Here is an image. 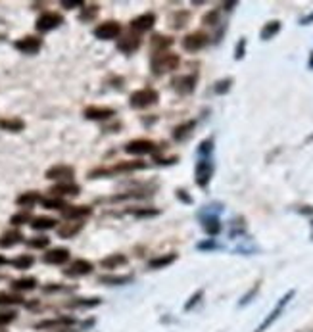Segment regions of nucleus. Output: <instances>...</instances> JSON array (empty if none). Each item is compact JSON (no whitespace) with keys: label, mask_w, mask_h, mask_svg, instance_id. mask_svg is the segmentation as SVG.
I'll return each instance as SVG.
<instances>
[{"label":"nucleus","mask_w":313,"mask_h":332,"mask_svg":"<svg viewBox=\"0 0 313 332\" xmlns=\"http://www.w3.org/2000/svg\"><path fill=\"white\" fill-rule=\"evenodd\" d=\"M148 163L140 161V159H127V161H117L112 167H98L91 171V179H100V177H110V175H117V173H133V171H142L146 169Z\"/></svg>","instance_id":"f257e3e1"},{"label":"nucleus","mask_w":313,"mask_h":332,"mask_svg":"<svg viewBox=\"0 0 313 332\" xmlns=\"http://www.w3.org/2000/svg\"><path fill=\"white\" fill-rule=\"evenodd\" d=\"M181 58L179 54H173V52H161V54H152L150 58V67H152V73L154 75H165V73H171L179 67Z\"/></svg>","instance_id":"f03ea898"},{"label":"nucleus","mask_w":313,"mask_h":332,"mask_svg":"<svg viewBox=\"0 0 313 332\" xmlns=\"http://www.w3.org/2000/svg\"><path fill=\"white\" fill-rule=\"evenodd\" d=\"M294 296H296V290H288V292H286V294L282 296L281 300L277 302V305H275V307H273V309H271V311L267 313V317H265V319H263V321H261V323L257 325V329H255L254 332H265L267 329H271V327L275 325V321H277V319L281 317L282 313H284L286 305L290 303V300H292Z\"/></svg>","instance_id":"7ed1b4c3"},{"label":"nucleus","mask_w":313,"mask_h":332,"mask_svg":"<svg viewBox=\"0 0 313 332\" xmlns=\"http://www.w3.org/2000/svg\"><path fill=\"white\" fill-rule=\"evenodd\" d=\"M157 100H159V92H157L156 89L146 87V89L135 91L129 96V106H131L133 110H146V108L157 104Z\"/></svg>","instance_id":"20e7f679"},{"label":"nucleus","mask_w":313,"mask_h":332,"mask_svg":"<svg viewBox=\"0 0 313 332\" xmlns=\"http://www.w3.org/2000/svg\"><path fill=\"white\" fill-rule=\"evenodd\" d=\"M194 177H196V184L200 188H208V184L214 177V161L212 157H200L196 167H194Z\"/></svg>","instance_id":"39448f33"},{"label":"nucleus","mask_w":313,"mask_h":332,"mask_svg":"<svg viewBox=\"0 0 313 332\" xmlns=\"http://www.w3.org/2000/svg\"><path fill=\"white\" fill-rule=\"evenodd\" d=\"M77 323L75 317L71 315H60V317H54V319H44L40 323L35 325L37 331H65L69 327H73Z\"/></svg>","instance_id":"423d86ee"},{"label":"nucleus","mask_w":313,"mask_h":332,"mask_svg":"<svg viewBox=\"0 0 313 332\" xmlns=\"http://www.w3.org/2000/svg\"><path fill=\"white\" fill-rule=\"evenodd\" d=\"M121 31H123V27L117 21L108 20V21H102L100 25H96L93 33L98 40H114V39H119Z\"/></svg>","instance_id":"0eeeda50"},{"label":"nucleus","mask_w":313,"mask_h":332,"mask_svg":"<svg viewBox=\"0 0 313 332\" xmlns=\"http://www.w3.org/2000/svg\"><path fill=\"white\" fill-rule=\"evenodd\" d=\"M210 42V35L204 33V31H194V33H188L187 37L183 39V48L187 52H200L202 48H206Z\"/></svg>","instance_id":"6e6552de"},{"label":"nucleus","mask_w":313,"mask_h":332,"mask_svg":"<svg viewBox=\"0 0 313 332\" xmlns=\"http://www.w3.org/2000/svg\"><path fill=\"white\" fill-rule=\"evenodd\" d=\"M159 150L154 140H148V138H137V140H131L125 144V152L131 156H146V154H156Z\"/></svg>","instance_id":"1a4fd4ad"},{"label":"nucleus","mask_w":313,"mask_h":332,"mask_svg":"<svg viewBox=\"0 0 313 332\" xmlns=\"http://www.w3.org/2000/svg\"><path fill=\"white\" fill-rule=\"evenodd\" d=\"M46 179L50 181H58V182H71L75 177V169L71 165H65V163H58V165H52L50 169H46L44 173Z\"/></svg>","instance_id":"9d476101"},{"label":"nucleus","mask_w":313,"mask_h":332,"mask_svg":"<svg viewBox=\"0 0 313 332\" xmlns=\"http://www.w3.org/2000/svg\"><path fill=\"white\" fill-rule=\"evenodd\" d=\"M63 23V16L58 12H44L39 20H37V31L39 33H48V31L56 29Z\"/></svg>","instance_id":"9b49d317"},{"label":"nucleus","mask_w":313,"mask_h":332,"mask_svg":"<svg viewBox=\"0 0 313 332\" xmlns=\"http://www.w3.org/2000/svg\"><path fill=\"white\" fill-rule=\"evenodd\" d=\"M16 50H20L21 54H37L42 46V40L39 37H33V35H27V37H21L14 42Z\"/></svg>","instance_id":"f8f14e48"},{"label":"nucleus","mask_w":313,"mask_h":332,"mask_svg":"<svg viewBox=\"0 0 313 332\" xmlns=\"http://www.w3.org/2000/svg\"><path fill=\"white\" fill-rule=\"evenodd\" d=\"M196 81H198L196 75H179V77H175V79L171 81V87H173L175 92L187 96V94H192V92H194Z\"/></svg>","instance_id":"ddd939ff"},{"label":"nucleus","mask_w":313,"mask_h":332,"mask_svg":"<svg viewBox=\"0 0 313 332\" xmlns=\"http://www.w3.org/2000/svg\"><path fill=\"white\" fill-rule=\"evenodd\" d=\"M94 271V265L87 259H75L71 261V265L67 269H63L65 276H71V278H77V276H87Z\"/></svg>","instance_id":"4468645a"},{"label":"nucleus","mask_w":313,"mask_h":332,"mask_svg":"<svg viewBox=\"0 0 313 332\" xmlns=\"http://www.w3.org/2000/svg\"><path fill=\"white\" fill-rule=\"evenodd\" d=\"M85 117L93 121H108L116 116V110L114 108H108V106H89L85 108Z\"/></svg>","instance_id":"2eb2a0df"},{"label":"nucleus","mask_w":313,"mask_h":332,"mask_svg":"<svg viewBox=\"0 0 313 332\" xmlns=\"http://www.w3.org/2000/svg\"><path fill=\"white\" fill-rule=\"evenodd\" d=\"M42 261L46 265H63L69 261V250L67 248H52L42 255Z\"/></svg>","instance_id":"dca6fc26"},{"label":"nucleus","mask_w":313,"mask_h":332,"mask_svg":"<svg viewBox=\"0 0 313 332\" xmlns=\"http://www.w3.org/2000/svg\"><path fill=\"white\" fill-rule=\"evenodd\" d=\"M140 44H142V39H140V35H125V37H121V39H117V50L119 52H123V54H133V52H137L138 48H140Z\"/></svg>","instance_id":"f3484780"},{"label":"nucleus","mask_w":313,"mask_h":332,"mask_svg":"<svg viewBox=\"0 0 313 332\" xmlns=\"http://www.w3.org/2000/svg\"><path fill=\"white\" fill-rule=\"evenodd\" d=\"M154 23H156V14L146 12V14L137 16L135 20H131V29L137 31V35H138V33H144V31L152 29Z\"/></svg>","instance_id":"a211bd4d"},{"label":"nucleus","mask_w":313,"mask_h":332,"mask_svg":"<svg viewBox=\"0 0 313 332\" xmlns=\"http://www.w3.org/2000/svg\"><path fill=\"white\" fill-rule=\"evenodd\" d=\"M91 213H93L91 206H65L62 210L63 219H67V221H83Z\"/></svg>","instance_id":"6ab92c4d"},{"label":"nucleus","mask_w":313,"mask_h":332,"mask_svg":"<svg viewBox=\"0 0 313 332\" xmlns=\"http://www.w3.org/2000/svg\"><path fill=\"white\" fill-rule=\"evenodd\" d=\"M50 192H52V196H56V198H63V196H79V192H81V186L79 184H75V182H58V184H54L52 188H50Z\"/></svg>","instance_id":"aec40b11"},{"label":"nucleus","mask_w":313,"mask_h":332,"mask_svg":"<svg viewBox=\"0 0 313 332\" xmlns=\"http://www.w3.org/2000/svg\"><path fill=\"white\" fill-rule=\"evenodd\" d=\"M173 39L171 37H167V35H152V39H150V48H152V52L154 54H161V52H167L171 46H173Z\"/></svg>","instance_id":"412c9836"},{"label":"nucleus","mask_w":313,"mask_h":332,"mask_svg":"<svg viewBox=\"0 0 313 332\" xmlns=\"http://www.w3.org/2000/svg\"><path fill=\"white\" fill-rule=\"evenodd\" d=\"M133 280H135L133 274H100L98 276V282L106 286H125Z\"/></svg>","instance_id":"4be33fe9"},{"label":"nucleus","mask_w":313,"mask_h":332,"mask_svg":"<svg viewBox=\"0 0 313 332\" xmlns=\"http://www.w3.org/2000/svg\"><path fill=\"white\" fill-rule=\"evenodd\" d=\"M83 227H85L83 221H67V223L58 227V236L60 238H73L83 231Z\"/></svg>","instance_id":"5701e85b"},{"label":"nucleus","mask_w":313,"mask_h":332,"mask_svg":"<svg viewBox=\"0 0 313 332\" xmlns=\"http://www.w3.org/2000/svg\"><path fill=\"white\" fill-rule=\"evenodd\" d=\"M129 263V259H127V255L123 254H110V255H106L102 261H100V267L102 269H108V271H114V269H119V267H123Z\"/></svg>","instance_id":"b1692460"},{"label":"nucleus","mask_w":313,"mask_h":332,"mask_svg":"<svg viewBox=\"0 0 313 332\" xmlns=\"http://www.w3.org/2000/svg\"><path fill=\"white\" fill-rule=\"evenodd\" d=\"M202 227L206 231L208 236H217L221 233V223L217 215H208V217H202Z\"/></svg>","instance_id":"393cba45"},{"label":"nucleus","mask_w":313,"mask_h":332,"mask_svg":"<svg viewBox=\"0 0 313 332\" xmlns=\"http://www.w3.org/2000/svg\"><path fill=\"white\" fill-rule=\"evenodd\" d=\"M194 127H196V121H185V123H181V125H177L175 129H173V138L175 140H179V142H183V140H187L188 137H190V133L194 131Z\"/></svg>","instance_id":"a878e982"},{"label":"nucleus","mask_w":313,"mask_h":332,"mask_svg":"<svg viewBox=\"0 0 313 332\" xmlns=\"http://www.w3.org/2000/svg\"><path fill=\"white\" fill-rule=\"evenodd\" d=\"M37 278L35 276H21V278H18V280H14L12 282V288L16 290V292H31L37 288Z\"/></svg>","instance_id":"bb28decb"},{"label":"nucleus","mask_w":313,"mask_h":332,"mask_svg":"<svg viewBox=\"0 0 313 332\" xmlns=\"http://www.w3.org/2000/svg\"><path fill=\"white\" fill-rule=\"evenodd\" d=\"M177 261V254H165V255H157V257H152L148 261V267L150 269H163V267H169L171 263Z\"/></svg>","instance_id":"cd10ccee"},{"label":"nucleus","mask_w":313,"mask_h":332,"mask_svg":"<svg viewBox=\"0 0 313 332\" xmlns=\"http://www.w3.org/2000/svg\"><path fill=\"white\" fill-rule=\"evenodd\" d=\"M56 225H58V221L54 219V217H44V215H40V217H33L31 221V227L35 231H48V229H56Z\"/></svg>","instance_id":"c85d7f7f"},{"label":"nucleus","mask_w":313,"mask_h":332,"mask_svg":"<svg viewBox=\"0 0 313 332\" xmlns=\"http://www.w3.org/2000/svg\"><path fill=\"white\" fill-rule=\"evenodd\" d=\"M188 20H190V14H188L187 10H177V12H173L171 18H169V25H171L173 29H183L188 23Z\"/></svg>","instance_id":"c756f323"},{"label":"nucleus","mask_w":313,"mask_h":332,"mask_svg":"<svg viewBox=\"0 0 313 332\" xmlns=\"http://www.w3.org/2000/svg\"><path fill=\"white\" fill-rule=\"evenodd\" d=\"M40 200H42V198H40V194H39V192H33L31 190V192H23L21 196H18L16 204H18L20 208H27V210H29V208H33V206H35L37 202H40Z\"/></svg>","instance_id":"7c9ffc66"},{"label":"nucleus","mask_w":313,"mask_h":332,"mask_svg":"<svg viewBox=\"0 0 313 332\" xmlns=\"http://www.w3.org/2000/svg\"><path fill=\"white\" fill-rule=\"evenodd\" d=\"M0 129L10 131V133H20L25 129V123L20 117H6V119H0Z\"/></svg>","instance_id":"2f4dec72"},{"label":"nucleus","mask_w":313,"mask_h":332,"mask_svg":"<svg viewBox=\"0 0 313 332\" xmlns=\"http://www.w3.org/2000/svg\"><path fill=\"white\" fill-rule=\"evenodd\" d=\"M20 242H23V234L20 231H8L0 238V248H12V246H16Z\"/></svg>","instance_id":"473e14b6"},{"label":"nucleus","mask_w":313,"mask_h":332,"mask_svg":"<svg viewBox=\"0 0 313 332\" xmlns=\"http://www.w3.org/2000/svg\"><path fill=\"white\" fill-rule=\"evenodd\" d=\"M10 263H12V267H16V269H20V271H25V269H31L33 267L35 257H33L31 254H21V255L14 257Z\"/></svg>","instance_id":"72a5a7b5"},{"label":"nucleus","mask_w":313,"mask_h":332,"mask_svg":"<svg viewBox=\"0 0 313 332\" xmlns=\"http://www.w3.org/2000/svg\"><path fill=\"white\" fill-rule=\"evenodd\" d=\"M279 31H281V21H269V23H265L263 25V29L259 33V37H261V40H271L273 37H277L279 35Z\"/></svg>","instance_id":"f704fd0d"},{"label":"nucleus","mask_w":313,"mask_h":332,"mask_svg":"<svg viewBox=\"0 0 313 332\" xmlns=\"http://www.w3.org/2000/svg\"><path fill=\"white\" fill-rule=\"evenodd\" d=\"M102 303L100 298H75L73 302L67 303V307H79V309H91V307H98Z\"/></svg>","instance_id":"c9c22d12"},{"label":"nucleus","mask_w":313,"mask_h":332,"mask_svg":"<svg viewBox=\"0 0 313 332\" xmlns=\"http://www.w3.org/2000/svg\"><path fill=\"white\" fill-rule=\"evenodd\" d=\"M25 300L20 294H12V292H0V307H10V305H21Z\"/></svg>","instance_id":"e433bc0d"},{"label":"nucleus","mask_w":313,"mask_h":332,"mask_svg":"<svg viewBox=\"0 0 313 332\" xmlns=\"http://www.w3.org/2000/svg\"><path fill=\"white\" fill-rule=\"evenodd\" d=\"M98 12H100L98 4H85L81 14H79V21H93L94 18L98 16Z\"/></svg>","instance_id":"4c0bfd02"},{"label":"nucleus","mask_w":313,"mask_h":332,"mask_svg":"<svg viewBox=\"0 0 313 332\" xmlns=\"http://www.w3.org/2000/svg\"><path fill=\"white\" fill-rule=\"evenodd\" d=\"M40 204H42V208H46V210H60V212H62L63 208H65L63 198H56V196L42 198V200H40Z\"/></svg>","instance_id":"58836bf2"},{"label":"nucleus","mask_w":313,"mask_h":332,"mask_svg":"<svg viewBox=\"0 0 313 332\" xmlns=\"http://www.w3.org/2000/svg\"><path fill=\"white\" fill-rule=\"evenodd\" d=\"M31 221L33 217L29 210H23V212L16 213V215H12V219H10V223H12L14 227H20V225H25V223H31Z\"/></svg>","instance_id":"ea45409f"},{"label":"nucleus","mask_w":313,"mask_h":332,"mask_svg":"<svg viewBox=\"0 0 313 332\" xmlns=\"http://www.w3.org/2000/svg\"><path fill=\"white\" fill-rule=\"evenodd\" d=\"M16 319H18V311H14V309H2V311H0V329L12 325Z\"/></svg>","instance_id":"a19ab883"},{"label":"nucleus","mask_w":313,"mask_h":332,"mask_svg":"<svg viewBox=\"0 0 313 332\" xmlns=\"http://www.w3.org/2000/svg\"><path fill=\"white\" fill-rule=\"evenodd\" d=\"M212 152H214V138H206V140L200 142V146H198V156L200 157H210Z\"/></svg>","instance_id":"79ce46f5"},{"label":"nucleus","mask_w":313,"mask_h":332,"mask_svg":"<svg viewBox=\"0 0 313 332\" xmlns=\"http://www.w3.org/2000/svg\"><path fill=\"white\" fill-rule=\"evenodd\" d=\"M202 298H204V288L196 290V292H194V294L188 298V302L185 303V311H192V309H194V307L200 303V300H202Z\"/></svg>","instance_id":"37998d69"},{"label":"nucleus","mask_w":313,"mask_h":332,"mask_svg":"<svg viewBox=\"0 0 313 332\" xmlns=\"http://www.w3.org/2000/svg\"><path fill=\"white\" fill-rule=\"evenodd\" d=\"M48 244H50V238H48V236H35V238H29V240H27V246H29V248H35V250L48 248Z\"/></svg>","instance_id":"c03bdc74"},{"label":"nucleus","mask_w":313,"mask_h":332,"mask_svg":"<svg viewBox=\"0 0 313 332\" xmlns=\"http://www.w3.org/2000/svg\"><path fill=\"white\" fill-rule=\"evenodd\" d=\"M231 85H233V79L231 77H227V79H221L215 83V87H214V91L215 94H227V92L231 91Z\"/></svg>","instance_id":"a18cd8bd"},{"label":"nucleus","mask_w":313,"mask_h":332,"mask_svg":"<svg viewBox=\"0 0 313 332\" xmlns=\"http://www.w3.org/2000/svg\"><path fill=\"white\" fill-rule=\"evenodd\" d=\"M202 21H204V25H217V23H219V12H217V10L208 12Z\"/></svg>","instance_id":"49530a36"},{"label":"nucleus","mask_w":313,"mask_h":332,"mask_svg":"<svg viewBox=\"0 0 313 332\" xmlns=\"http://www.w3.org/2000/svg\"><path fill=\"white\" fill-rule=\"evenodd\" d=\"M246 54V39L242 37L238 42H236V48H235V60H242Z\"/></svg>","instance_id":"de8ad7c7"},{"label":"nucleus","mask_w":313,"mask_h":332,"mask_svg":"<svg viewBox=\"0 0 313 332\" xmlns=\"http://www.w3.org/2000/svg\"><path fill=\"white\" fill-rule=\"evenodd\" d=\"M257 292H259V282H257V284H255V286L252 288L248 294H244V296H242V300L238 302V307H244V305H248V303L252 302V298H254V296H255Z\"/></svg>","instance_id":"09e8293b"},{"label":"nucleus","mask_w":313,"mask_h":332,"mask_svg":"<svg viewBox=\"0 0 313 332\" xmlns=\"http://www.w3.org/2000/svg\"><path fill=\"white\" fill-rule=\"evenodd\" d=\"M135 217H156L159 215V210H154V208H140L137 212H133Z\"/></svg>","instance_id":"8fccbe9b"},{"label":"nucleus","mask_w":313,"mask_h":332,"mask_svg":"<svg viewBox=\"0 0 313 332\" xmlns=\"http://www.w3.org/2000/svg\"><path fill=\"white\" fill-rule=\"evenodd\" d=\"M219 248H221V246L215 240H214V238H210V240L200 242V244H198V250H219Z\"/></svg>","instance_id":"3c124183"},{"label":"nucleus","mask_w":313,"mask_h":332,"mask_svg":"<svg viewBox=\"0 0 313 332\" xmlns=\"http://www.w3.org/2000/svg\"><path fill=\"white\" fill-rule=\"evenodd\" d=\"M62 6L65 10H71V8H83L85 6V2L83 0H63Z\"/></svg>","instance_id":"603ef678"},{"label":"nucleus","mask_w":313,"mask_h":332,"mask_svg":"<svg viewBox=\"0 0 313 332\" xmlns=\"http://www.w3.org/2000/svg\"><path fill=\"white\" fill-rule=\"evenodd\" d=\"M60 290H63V286L62 284H46V286H42V292L44 294H50V292H60Z\"/></svg>","instance_id":"864d4df0"},{"label":"nucleus","mask_w":313,"mask_h":332,"mask_svg":"<svg viewBox=\"0 0 313 332\" xmlns=\"http://www.w3.org/2000/svg\"><path fill=\"white\" fill-rule=\"evenodd\" d=\"M177 198H179L181 202H185V204H192V202H194V200L188 196L187 190H183V188H179V190H177Z\"/></svg>","instance_id":"5fc2aeb1"},{"label":"nucleus","mask_w":313,"mask_h":332,"mask_svg":"<svg viewBox=\"0 0 313 332\" xmlns=\"http://www.w3.org/2000/svg\"><path fill=\"white\" fill-rule=\"evenodd\" d=\"M312 21H313V12L310 14V16H306V18H302V20H300V25H310Z\"/></svg>","instance_id":"6e6d98bb"},{"label":"nucleus","mask_w":313,"mask_h":332,"mask_svg":"<svg viewBox=\"0 0 313 332\" xmlns=\"http://www.w3.org/2000/svg\"><path fill=\"white\" fill-rule=\"evenodd\" d=\"M94 327V319H89V321H85L83 325H81V331H87V329H91Z\"/></svg>","instance_id":"4d7b16f0"},{"label":"nucleus","mask_w":313,"mask_h":332,"mask_svg":"<svg viewBox=\"0 0 313 332\" xmlns=\"http://www.w3.org/2000/svg\"><path fill=\"white\" fill-rule=\"evenodd\" d=\"M223 6H225V10H233V6H236V2H227Z\"/></svg>","instance_id":"13d9d810"},{"label":"nucleus","mask_w":313,"mask_h":332,"mask_svg":"<svg viewBox=\"0 0 313 332\" xmlns=\"http://www.w3.org/2000/svg\"><path fill=\"white\" fill-rule=\"evenodd\" d=\"M6 263H8V259L4 255H0V265H6Z\"/></svg>","instance_id":"bf43d9fd"},{"label":"nucleus","mask_w":313,"mask_h":332,"mask_svg":"<svg viewBox=\"0 0 313 332\" xmlns=\"http://www.w3.org/2000/svg\"><path fill=\"white\" fill-rule=\"evenodd\" d=\"M302 213H313V210H300Z\"/></svg>","instance_id":"052dcab7"},{"label":"nucleus","mask_w":313,"mask_h":332,"mask_svg":"<svg viewBox=\"0 0 313 332\" xmlns=\"http://www.w3.org/2000/svg\"><path fill=\"white\" fill-rule=\"evenodd\" d=\"M310 67L313 69V52H312V60H310Z\"/></svg>","instance_id":"680f3d73"},{"label":"nucleus","mask_w":313,"mask_h":332,"mask_svg":"<svg viewBox=\"0 0 313 332\" xmlns=\"http://www.w3.org/2000/svg\"><path fill=\"white\" fill-rule=\"evenodd\" d=\"M56 332H65V331H56Z\"/></svg>","instance_id":"e2e57ef3"}]
</instances>
